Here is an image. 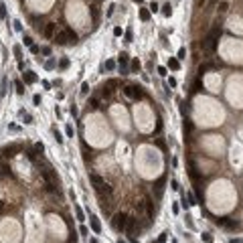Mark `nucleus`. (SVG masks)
Wrapping results in <instances>:
<instances>
[{"label": "nucleus", "mask_w": 243, "mask_h": 243, "mask_svg": "<svg viewBox=\"0 0 243 243\" xmlns=\"http://www.w3.org/2000/svg\"><path fill=\"white\" fill-rule=\"evenodd\" d=\"M164 180H166V178H160V180L156 182V190H158V192H162V184H164Z\"/></svg>", "instance_id": "29"}, {"label": "nucleus", "mask_w": 243, "mask_h": 243, "mask_svg": "<svg viewBox=\"0 0 243 243\" xmlns=\"http://www.w3.org/2000/svg\"><path fill=\"white\" fill-rule=\"evenodd\" d=\"M118 243H126V241H122V239H120V241H118Z\"/></svg>", "instance_id": "54"}, {"label": "nucleus", "mask_w": 243, "mask_h": 243, "mask_svg": "<svg viewBox=\"0 0 243 243\" xmlns=\"http://www.w3.org/2000/svg\"><path fill=\"white\" fill-rule=\"evenodd\" d=\"M55 29H57L55 23H47V27H45V31H43V35H45L47 39H53V37H55Z\"/></svg>", "instance_id": "9"}, {"label": "nucleus", "mask_w": 243, "mask_h": 243, "mask_svg": "<svg viewBox=\"0 0 243 243\" xmlns=\"http://www.w3.org/2000/svg\"><path fill=\"white\" fill-rule=\"evenodd\" d=\"M215 2H219V0H211V4H215Z\"/></svg>", "instance_id": "53"}, {"label": "nucleus", "mask_w": 243, "mask_h": 243, "mask_svg": "<svg viewBox=\"0 0 243 243\" xmlns=\"http://www.w3.org/2000/svg\"><path fill=\"white\" fill-rule=\"evenodd\" d=\"M188 166H190V176H192V180H198V178H201V174H198V168H196V164L192 162V160H188Z\"/></svg>", "instance_id": "10"}, {"label": "nucleus", "mask_w": 243, "mask_h": 243, "mask_svg": "<svg viewBox=\"0 0 243 243\" xmlns=\"http://www.w3.org/2000/svg\"><path fill=\"white\" fill-rule=\"evenodd\" d=\"M87 91H89V83H83V85H81V93L87 95Z\"/></svg>", "instance_id": "28"}, {"label": "nucleus", "mask_w": 243, "mask_h": 243, "mask_svg": "<svg viewBox=\"0 0 243 243\" xmlns=\"http://www.w3.org/2000/svg\"><path fill=\"white\" fill-rule=\"evenodd\" d=\"M43 150H45V146H43L41 142H37V144H35V152H39V154H43Z\"/></svg>", "instance_id": "27"}, {"label": "nucleus", "mask_w": 243, "mask_h": 243, "mask_svg": "<svg viewBox=\"0 0 243 243\" xmlns=\"http://www.w3.org/2000/svg\"><path fill=\"white\" fill-rule=\"evenodd\" d=\"M4 16H6V6L0 4V18H4Z\"/></svg>", "instance_id": "35"}, {"label": "nucleus", "mask_w": 243, "mask_h": 243, "mask_svg": "<svg viewBox=\"0 0 243 243\" xmlns=\"http://www.w3.org/2000/svg\"><path fill=\"white\" fill-rule=\"evenodd\" d=\"M55 41H57V45H69V43H77V35L71 29H63L55 35Z\"/></svg>", "instance_id": "3"}, {"label": "nucleus", "mask_w": 243, "mask_h": 243, "mask_svg": "<svg viewBox=\"0 0 243 243\" xmlns=\"http://www.w3.org/2000/svg\"><path fill=\"white\" fill-rule=\"evenodd\" d=\"M2 211H4V203H2V201H0V213H2Z\"/></svg>", "instance_id": "51"}, {"label": "nucleus", "mask_w": 243, "mask_h": 243, "mask_svg": "<svg viewBox=\"0 0 243 243\" xmlns=\"http://www.w3.org/2000/svg\"><path fill=\"white\" fill-rule=\"evenodd\" d=\"M75 215H77V219H79V221H83V211H81L79 207H75Z\"/></svg>", "instance_id": "30"}, {"label": "nucleus", "mask_w": 243, "mask_h": 243, "mask_svg": "<svg viewBox=\"0 0 243 243\" xmlns=\"http://www.w3.org/2000/svg\"><path fill=\"white\" fill-rule=\"evenodd\" d=\"M114 67H116V63H114V61H107V63H105V69H109V71H112Z\"/></svg>", "instance_id": "36"}, {"label": "nucleus", "mask_w": 243, "mask_h": 243, "mask_svg": "<svg viewBox=\"0 0 243 243\" xmlns=\"http://www.w3.org/2000/svg\"><path fill=\"white\" fill-rule=\"evenodd\" d=\"M192 91H194V93H196V91H203V83H201V79H196V81H194Z\"/></svg>", "instance_id": "20"}, {"label": "nucleus", "mask_w": 243, "mask_h": 243, "mask_svg": "<svg viewBox=\"0 0 243 243\" xmlns=\"http://www.w3.org/2000/svg\"><path fill=\"white\" fill-rule=\"evenodd\" d=\"M203 241H207V243H213V237H211L209 233H203Z\"/></svg>", "instance_id": "34"}, {"label": "nucleus", "mask_w": 243, "mask_h": 243, "mask_svg": "<svg viewBox=\"0 0 243 243\" xmlns=\"http://www.w3.org/2000/svg\"><path fill=\"white\" fill-rule=\"evenodd\" d=\"M89 107H91V109H97V107H99V99H97V97H89Z\"/></svg>", "instance_id": "19"}, {"label": "nucleus", "mask_w": 243, "mask_h": 243, "mask_svg": "<svg viewBox=\"0 0 243 243\" xmlns=\"http://www.w3.org/2000/svg\"><path fill=\"white\" fill-rule=\"evenodd\" d=\"M126 225H128V215H126L124 211L116 213L114 219H112V227H114L116 231H126Z\"/></svg>", "instance_id": "4"}, {"label": "nucleus", "mask_w": 243, "mask_h": 243, "mask_svg": "<svg viewBox=\"0 0 243 243\" xmlns=\"http://www.w3.org/2000/svg\"><path fill=\"white\" fill-rule=\"evenodd\" d=\"M166 237H168V233L164 231V233H160V237H158V243H164L166 241Z\"/></svg>", "instance_id": "33"}, {"label": "nucleus", "mask_w": 243, "mask_h": 243, "mask_svg": "<svg viewBox=\"0 0 243 243\" xmlns=\"http://www.w3.org/2000/svg\"><path fill=\"white\" fill-rule=\"evenodd\" d=\"M190 130H192V124H190V120H184V132H186V134H190Z\"/></svg>", "instance_id": "23"}, {"label": "nucleus", "mask_w": 243, "mask_h": 243, "mask_svg": "<svg viewBox=\"0 0 243 243\" xmlns=\"http://www.w3.org/2000/svg\"><path fill=\"white\" fill-rule=\"evenodd\" d=\"M105 87L112 91V89H116V87H120V81H118V79H109V81L105 83Z\"/></svg>", "instance_id": "15"}, {"label": "nucleus", "mask_w": 243, "mask_h": 243, "mask_svg": "<svg viewBox=\"0 0 243 243\" xmlns=\"http://www.w3.org/2000/svg\"><path fill=\"white\" fill-rule=\"evenodd\" d=\"M184 55H186V51H184V47H182V49H178V57H176V59H184Z\"/></svg>", "instance_id": "37"}, {"label": "nucleus", "mask_w": 243, "mask_h": 243, "mask_svg": "<svg viewBox=\"0 0 243 243\" xmlns=\"http://www.w3.org/2000/svg\"><path fill=\"white\" fill-rule=\"evenodd\" d=\"M53 136H55V140H57L59 144H63V136L59 134V132H57V130H53Z\"/></svg>", "instance_id": "26"}, {"label": "nucleus", "mask_w": 243, "mask_h": 243, "mask_svg": "<svg viewBox=\"0 0 243 243\" xmlns=\"http://www.w3.org/2000/svg\"><path fill=\"white\" fill-rule=\"evenodd\" d=\"M14 29H16V31H20V29H23V25H20L18 20H14Z\"/></svg>", "instance_id": "46"}, {"label": "nucleus", "mask_w": 243, "mask_h": 243, "mask_svg": "<svg viewBox=\"0 0 243 243\" xmlns=\"http://www.w3.org/2000/svg\"><path fill=\"white\" fill-rule=\"evenodd\" d=\"M227 8H229V4H225V2L219 6V10H221V12H227Z\"/></svg>", "instance_id": "40"}, {"label": "nucleus", "mask_w": 243, "mask_h": 243, "mask_svg": "<svg viewBox=\"0 0 243 243\" xmlns=\"http://www.w3.org/2000/svg\"><path fill=\"white\" fill-rule=\"evenodd\" d=\"M0 95H2V97H4V95H6V79H4V81H2V91H0Z\"/></svg>", "instance_id": "38"}, {"label": "nucleus", "mask_w": 243, "mask_h": 243, "mask_svg": "<svg viewBox=\"0 0 243 243\" xmlns=\"http://www.w3.org/2000/svg\"><path fill=\"white\" fill-rule=\"evenodd\" d=\"M118 61H120V71H122V75H126V73H128V69H126V65H128V61H130V57H128V53H120V57H118Z\"/></svg>", "instance_id": "7"}, {"label": "nucleus", "mask_w": 243, "mask_h": 243, "mask_svg": "<svg viewBox=\"0 0 243 243\" xmlns=\"http://www.w3.org/2000/svg\"><path fill=\"white\" fill-rule=\"evenodd\" d=\"M219 35H221V25H215V27L211 29L209 37H207V39L201 43L203 51H207V53H215V49H217V43H219Z\"/></svg>", "instance_id": "1"}, {"label": "nucleus", "mask_w": 243, "mask_h": 243, "mask_svg": "<svg viewBox=\"0 0 243 243\" xmlns=\"http://www.w3.org/2000/svg\"><path fill=\"white\" fill-rule=\"evenodd\" d=\"M23 43H25V45H27V47H33V39H31L29 35H25V39H23Z\"/></svg>", "instance_id": "24"}, {"label": "nucleus", "mask_w": 243, "mask_h": 243, "mask_svg": "<svg viewBox=\"0 0 243 243\" xmlns=\"http://www.w3.org/2000/svg\"><path fill=\"white\" fill-rule=\"evenodd\" d=\"M18 150H20V148H18L16 144H12V146H6V148H2V156H4V158H12V156H14V154H16Z\"/></svg>", "instance_id": "8"}, {"label": "nucleus", "mask_w": 243, "mask_h": 243, "mask_svg": "<svg viewBox=\"0 0 243 243\" xmlns=\"http://www.w3.org/2000/svg\"><path fill=\"white\" fill-rule=\"evenodd\" d=\"M14 87H16V93H18V95L25 93V85H23V81H14Z\"/></svg>", "instance_id": "17"}, {"label": "nucleus", "mask_w": 243, "mask_h": 243, "mask_svg": "<svg viewBox=\"0 0 243 243\" xmlns=\"http://www.w3.org/2000/svg\"><path fill=\"white\" fill-rule=\"evenodd\" d=\"M89 180L93 182V186H95V190H97L99 196H103V194L105 196H112V186H109L99 174H89Z\"/></svg>", "instance_id": "2"}, {"label": "nucleus", "mask_w": 243, "mask_h": 243, "mask_svg": "<svg viewBox=\"0 0 243 243\" xmlns=\"http://www.w3.org/2000/svg\"><path fill=\"white\" fill-rule=\"evenodd\" d=\"M186 205H196V201H194V194H192V192H188V194H186Z\"/></svg>", "instance_id": "22"}, {"label": "nucleus", "mask_w": 243, "mask_h": 243, "mask_svg": "<svg viewBox=\"0 0 243 243\" xmlns=\"http://www.w3.org/2000/svg\"><path fill=\"white\" fill-rule=\"evenodd\" d=\"M114 35H116V37H120V35H122V29H120V27H116V29H114Z\"/></svg>", "instance_id": "43"}, {"label": "nucleus", "mask_w": 243, "mask_h": 243, "mask_svg": "<svg viewBox=\"0 0 243 243\" xmlns=\"http://www.w3.org/2000/svg\"><path fill=\"white\" fill-rule=\"evenodd\" d=\"M158 73L160 75H166V67H158Z\"/></svg>", "instance_id": "49"}, {"label": "nucleus", "mask_w": 243, "mask_h": 243, "mask_svg": "<svg viewBox=\"0 0 243 243\" xmlns=\"http://www.w3.org/2000/svg\"><path fill=\"white\" fill-rule=\"evenodd\" d=\"M168 69H172V71H178V69H180V61L176 59V57L168 59Z\"/></svg>", "instance_id": "11"}, {"label": "nucleus", "mask_w": 243, "mask_h": 243, "mask_svg": "<svg viewBox=\"0 0 243 243\" xmlns=\"http://www.w3.org/2000/svg\"><path fill=\"white\" fill-rule=\"evenodd\" d=\"M170 12H172V6H170V4H164V6H162V14H164V16H170Z\"/></svg>", "instance_id": "21"}, {"label": "nucleus", "mask_w": 243, "mask_h": 243, "mask_svg": "<svg viewBox=\"0 0 243 243\" xmlns=\"http://www.w3.org/2000/svg\"><path fill=\"white\" fill-rule=\"evenodd\" d=\"M79 233H81V235H87L89 231H87V227H81V229H79Z\"/></svg>", "instance_id": "47"}, {"label": "nucleus", "mask_w": 243, "mask_h": 243, "mask_svg": "<svg viewBox=\"0 0 243 243\" xmlns=\"http://www.w3.org/2000/svg\"><path fill=\"white\" fill-rule=\"evenodd\" d=\"M150 10H152V12H156V10H158V4H156V2H152V6H150Z\"/></svg>", "instance_id": "45"}, {"label": "nucleus", "mask_w": 243, "mask_h": 243, "mask_svg": "<svg viewBox=\"0 0 243 243\" xmlns=\"http://www.w3.org/2000/svg\"><path fill=\"white\" fill-rule=\"evenodd\" d=\"M144 211H146L148 219H154V203H152V198H150V196H146V198H144Z\"/></svg>", "instance_id": "6"}, {"label": "nucleus", "mask_w": 243, "mask_h": 243, "mask_svg": "<svg viewBox=\"0 0 243 243\" xmlns=\"http://www.w3.org/2000/svg\"><path fill=\"white\" fill-rule=\"evenodd\" d=\"M14 55H16V57H20V47H18V45L14 47Z\"/></svg>", "instance_id": "48"}, {"label": "nucleus", "mask_w": 243, "mask_h": 243, "mask_svg": "<svg viewBox=\"0 0 243 243\" xmlns=\"http://www.w3.org/2000/svg\"><path fill=\"white\" fill-rule=\"evenodd\" d=\"M41 53H43V55H51V49H49V47H43Z\"/></svg>", "instance_id": "41"}, {"label": "nucleus", "mask_w": 243, "mask_h": 243, "mask_svg": "<svg viewBox=\"0 0 243 243\" xmlns=\"http://www.w3.org/2000/svg\"><path fill=\"white\" fill-rule=\"evenodd\" d=\"M31 53H35V55H37V53H41V49H39L37 45H33V47H31Z\"/></svg>", "instance_id": "42"}, {"label": "nucleus", "mask_w": 243, "mask_h": 243, "mask_svg": "<svg viewBox=\"0 0 243 243\" xmlns=\"http://www.w3.org/2000/svg\"><path fill=\"white\" fill-rule=\"evenodd\" d=\"M126 43H132V31H126Z\"/></svg>", "instance_id": "39"}, {"label": "nucleus", "mask_w": 243, "mask_h": 243, "mask_svg": "<svg viewBox=\"0 0 243 243\" xmlns=\"http://www.w3.org/2000/svg\"><path fill=\"white\" fill-rule=\"evenodd\" d=\"M134 2H138V4H140V2H144V0H134Z\"/></svg>", "instance_id": "52"}, {"label": "nucleus", "mask_w": 243, "mask_h": 243, "mask_svg": "<svg viewBox=\"0 0 243 243\" xmlns=\"http://www.w3.org/2000/svg\"><path fill=\"white\" fill-rule=\"evenodd\" d=\"M140 18H142V20H150V10H148V8H142V10H140Z\"/></svg>", "instance_id": "18"}, {"label": "nucleus", "mask_w": 243, "mask_h": 243, "mask_svg": "<svg viewBox=\"0 0 243 243\" xmlns=\"http://www.w3.org/2000/svg\"><path fill=\"white\" fill-rule=\"evenodd\" d=\"M138 69H140V61H138V59H132V63H130V71L136 73Z\"/></svg>", "instance_id": "16"}, {"label": "nucleus", "mask_w": 243, "mask_h": 243, "mask_svg": "<svg viewBox=\"0 0 243 243\" xmlns=\"http://www.w3.org/2000/svg\"><path fill=\"white\" fill-rule=\"evenodd\" d=\"M89 221H91V229H93L95 233H99V231H101V225H99L97 217H95V215H91V219H89Z\"/></svg>", "instance_id": "12"}, {"label": "nucleus", "mask_w": 243, "mask_h": 243, "mask_svg": "<svg viewBox=\"0 0 243 243\" xmlns=\"http://www.w3.org/2000/svg\"><path fill=\"white\" fill-rule=\"evenodd\" d=\"M23 79H25V83H35V81H37V75H35L33 71H27Z\"/></svg>", "instance_id": "13"}, {"label": "nucleus", "mask_w": 243, "mask_h": 243, "mask_svg": "<svg viewBox=\"0 0 243 243\" xmlns=\"http://www.w3.org/2000/svg\"><path fill=\"white\" fill-rule=\"evenodd\" d=\"M33 101H35V105H39V103H41V95H35Z\"/></svg>", "instance_id": "44"}, {"label": "nucleus", "mask_w": 243, "mask_h": 243, "mask_svg": "<svg viewBox=\"0 0 243 243\" xmlns=\"http://www.w3.org/2000/svg\"><path fill=\"white\" fill-rule=\"evenodd\" d=\"M124 95L130 97V99H140L144 93H142V87H138V85H126L124 87Z\"/></svg>", "instance_id": "5"}, {"label": "nucleus", "mask_w": 243, "mask_h": 243, "mask_svg": "<svg viewBox=\"0 0 243 243\" xmlns=\"http://www.w3.org/2000/svg\"><path fill=\"white\" fill-rule=\"evenodd\" d=\"M45 67H47V69H53V67H55V59H49V61L45 63Z\"/></svg>", "instance_id": "32"}, {"label": "nucleus", "mask_w": 243, "mask_h": 243, "mask_svg": "<svg viewBox=\"0 0 243 243\" xmlns=\"http://www.w3.org/2000/svg\"><path fill=\"white\" fill-rule=\"evenodd\" d=\"M229 243H243V239H231Z\"/></svg>", "instance_id": "50"}, {"label": "nucleus", "mask_w": 243, "mask_h": 243, "mask_svg": "<svg viewBox=\"0 0 243 243\" xmlns=\"http://www.w3.org/2000/svg\"><path fill=\"white\" fill-rule=\"evenodd\" d=\"M65 132H67L69 138H73V134H75V132H73V126H67V128H65Z\"/></svg>", "instance_id": "31"}, {"label": "nucleus", "mask_w": 243, "mask_h": 243, "mask_svg": "<svg viewBox=\"0 0 243 243\" xmlns=\"http://www.w3.org/2000/svg\"><path fill=\"white\" fill-rule=\"evenodd\" d=\"M213 67H215V65H213V63H203V65H198V73H201V75H203L205 71H211Z\"/></svg>", "instance_id": "14"}, {"label": "nucleus", "mask_w": 243, "mask_h": 243, "mask_svg": "<svg viewBox=\"0 0 243 243\" xmlns=\"http://www.w3.org/2000/svg\"><path fill=\"white\" fill-rule=\"evenodd\" d=\"M59 67H61V69H67V67H69V59H61Z\"/></svg>", "instance_id": "25"}]
</instances>
